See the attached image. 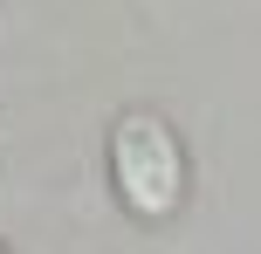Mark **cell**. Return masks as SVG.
<instances>
[{"label": "cell", "instance_id": "6da1fadb", "mask_svg": "<svg viewBox=\"0 0 261 254\" xmlns=\"http://www.w3.org/2000/svg\"><path fill=\"white\" fill-rule=\"evenodd\" d=\"M110 179L138 220H172L186 206V145L158 110H124L110 124Z\"/></svg>", "mask_w": 261, "mask_h": 254}]
</instances>
